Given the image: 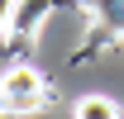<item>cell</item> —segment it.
<instances>
[{
	"label": "cell",
	"mask_w": 124,
	"mask_h": 119,
	"mask_svg": "<svg viewBox=\"0 0 124 119\" xmlns=\"http://www.w3.org/2000/svg\"><path fill=\"white\" fill-rule=\"evenodd\" d=\"M77 114L81 119H119L124 105L110 100V95H86V100H77Z\"/></svg>",
	"instance_id": "obj_3"
},
{
	"label": "cell",
	"mask_w": 124,
	"mask_h": 119,
	"mask_svg": "<svg viewBox=\"0 0 124 119\" xmlns=\"http://www.w3.org/2000/svg\"><path fill=\"white\" fill-rule=\"evenodd\" d=\"M43 100H48V86L29 62H15L0 72V110L5 114H33V110H43Z\"/></svg>",
	"instance_id": "obj_1"
},
{
	"label": "cell",
	"mask_w": 124,
	"mask_h": 119,
	"mask_svg": "<svg viewBox=\"0 0 124 119\" xmlns=\"http://www.w3.org/2000/svg\"><path fill=\"white\" fill-rule=\"evenodd\" d=\"M48 5H53V0H29L24 10H15V24H10V29L24 33V38H38V29H43V19H48Z\"/></svg>",
	"instance_id": "obj_2"
},
{
	"label": "cell",
	"mask_w": 124,
	"mask_h": 119,
	"mask_svg": "<svg viewBox=\"0 0 124 119\" xmlns=\"http://www.w3.org/2000/svg\"><path fill=\"white\" fill-rule=\"evenodd\" d=\"M15 10H19V0H0V38L10 33V24H15Z\"/></svg>",
	"instance_id": "obj_4"
}]
</instances>
